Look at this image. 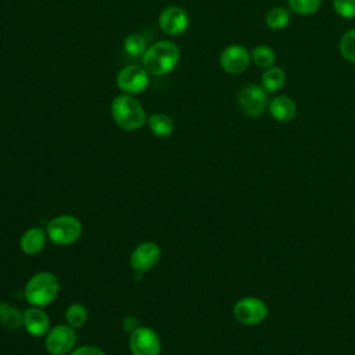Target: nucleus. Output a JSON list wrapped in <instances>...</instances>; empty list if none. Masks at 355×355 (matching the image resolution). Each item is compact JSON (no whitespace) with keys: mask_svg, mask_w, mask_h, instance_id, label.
Masks as SVG:
<instances>
[{"mask_svg":"<svg viewBox=\"0 0 355 355\" xmlns=\"http://www.w3.org/2000/svg\"><path fill=\"white\" fill-rule=\"evenodd\" d=\"M265 22L273 31L283 29L290 22V11L284 7H273L268 11L265 17Z\"/></svg>","mask_w":355,"mask_h":355,"instance_id":"obj_19","label":"nucleus"},{"mask_svg":"<svg viewBox=\"0 0 355 355\" xmlns=\"http://www.w3.org/2000/svg\"><path fill=\"white\" fill-rule=\"evenodd\" d=\"M46 233L49 239L60 245L75 243L82 234V223L72 215H60L50 220Z\"/></svg>","mask_w":355,"mask_h":355,"instance_id":"obj_4","label":"nucleus"},{"mask_svg":"<svg viewBox=\"0 0 355 355\" xmlns=\"http://www.w3.org/2000/svg\"><path fill=\"white\" fill-rule=\"evenodd\" d=\"M65 319L71 327L79 329L87 320V311L82 304H71L65 311Z\"/></svg>","mask_w":355,"mask_h":355,"instance_id":"obj_21","label":"nucleus"},{"mask_svg":"<svg viewBox=\"0 0 355 355\" xmlns=\"http://www.w3.org/2000/svg\"><path fill=\"white\" fill-rule=\"evenodd\" d=\"M46 244V233L42 227H31L21 237V250L28 255L39 254Z\"/></svg>","mask_w":355,"mask_h":355,"instance_id":"obj_15","label":"nucleus"},{"mask_svg":"<svg viewBox=\"0 0 355 355\" xmlns=\"http://www.w3.org/2000/svg\"><path fill=\"white\" fill-rule=\"evenodd\" d=\"M161 257V250L155 243L147 241L135 248L130 255V266L136 272H146L157 265Z\"/></svg>","mask_w":355,"mask_h":355,"instance_id":"obj_11","label":"nucleus"},{"mask_svg":"<svg viewBox=\"0 0 355 355\" xmlns=\"http://www.w3.org/2000/svg\"><path fill=\"white\" fill-rule=\"evenodd\" d=\"M251 61V55L247 51V49H244L240 44H230L227 46L222 53H220V67L223 68V71H226L227 73L232 75H237L244 72Z\"/></svg>","mask_w":355,"mask_h":355,"instance_id":"obj_10","label":"nucleus"},{"mask_svg":"<svg viewBox=\"0 0 355 355\" xmlns=\"http://www.w3.org/2000/svg\"><path fill=\"white\" fill-rule=\"evenodd\" d=\"M60 290L57 277L50 272H39L32 276L25 286V298L33 306L51 304Z\"/></svg>","mask_w":355,"mask_h":355,"instance_id":"obj_3","label":"nucleus"},{"mask_svg":"<svg viewBox=\"0 0 355 355\" xmlns=\"http://www.w3.org/2000/svg\"><path fill=\"white\" fill-rule=\"evenodd\" d=\"M76 343V333L69 324H57L46 336V349L51 355H64L69 352Z\"/></svg>","mask_w":355,"mask_h":355,"instance_id":"obj_6","label":"nucleus"},{"mask_svg":"<svg viewBox=\"0 0 355 355\" xmlns=\"http://www.w3.org/2000/svg\"><path fill=\"white\" fill-rule=\"evenodd\" d=\"M111 114L115 123L123 130H136L146 123L141 104L129 94H121L112 100Z\"/></svg>","mask_w":355,"mask_h":355,"instance_id":"obj_2","label":"nucleus"},{"mask_svg":"<svg viewBox=\"0 0 355 355\" xmlns=\"http://www.w3.org/2000/svg\"><path fill=\"white\" fill-rule=\"evenodd\" d=\"M71 355H105L100 348L92 345H83L72 351Z\"/></svg>","mask_w":355,"mask_h":355,"instance_id":"obj_26","label":"nucleus"},{"mask_svg":"<svg viewBox=\"0 0 355 355\" xmlns=\"http://www.w3.org/2000/svg\"><path fill=\"white\" fill-rule=\"evenodd\" d=\"M129 345L133 355H159L161 351L158 334L146 326H137L130 333Z\"/></svg>","mask_w":355,"mask_h":355,"instance_id":"obj_7","label":"nucleus"},{"mask_svg":"<svg viewBox=\"0 0 355 355\" xmlns=\"http://www.w3.org/2000/svg\"><path fill=\"white\" fill-rule=\"evenodd\" d=\"M286 83V73L279 67L266 68L262 73V87L266 93L279 92Z\"/></svg>","mask_w":355,"mask_h":355,"instance_id":"obj_16","label":"nucleus"},{"mask_svg":"<svg viewBox=\"0 0 355 355\" xmlns=\"http://www.w3.org/2000/svg\"><path fill=\"white\" fill-rule=\"evenodd\" d=\"M179 49L169 40H161L154 43L141 57L144 69L155 76L166 75L175 69L179 62Z\"/></svg>","mask_w":355,"mask_h":355,"instance_id":"obj_1","label":"nucleus"},{"mask_svg":"<svg viewBox=\"0 0 355 355\" xmlns=\"http://www.w3.org/2000/svg\"><path fill=\"white\" fill-rule=\"evenodd\" d=\"M0 323L8 330H17L24 326V313L7 302H0Z\"/></svg>","mask_w":355,"mask_h":355,"instance_id":"obj_17","label":"nucleus"},{"mask_svg":"<svg viewBox=\"0 0 355 355\" xmlns=\"http://www.w3.org/2000/svg\"><path fill=\"white\" fill-rule=\"evenodd\" d=\"M237 104L244 115L259 116L268 105L266 92L262 86L247 85L239 92Z\"/></svg>","mask_w":355,"mask_h":355,"instance_id":"obj_5","label":"nucleus"},{"mask_svg":"<svg viewBox=\"0 0 355 355\" xmlns=\"http://www.w3.org/2000/svg\"><path fill=\"white\" fill-rule=\"evenodd\" d=\"M116 85L126 94L141 93L148 85V72L139 65L123 67L116 76Z\"/></svg>","mask_w":355,"mask_h":355,"instance_id":"obj_9","label":"nucleus"},{"mask_svg":"<svg viewBox=\"0 0 355 355\" xmlns=\"http://www.w3.org/2000/svg\"><path fill=\"white\" fill-rule=\"evenodd\" d=\"M148 128L158 137H166L173 130V121L165 114H153L148 118Z\"/></svg>","mask_w":355,"mask_h":355,"instance_id":"obj_18","label":"nucleus"},{"mask_svg":"<svg viewBox=\"0 0 355 355\" xmlns=\"http://www.w3.org/2000/svg\"><path fill=\"white\" fill-rule=\"evenodd\" d=\"M272 118L277 122H288L295 116V103L288 96H277L268 104Z\"/></svg>","mask_w":355,"mask_h":355,"instance_id":"obj_14","label":"nucleus"},{"mask_svg":"<svg viewBox=\"0 0 355 355\" xmlns=\"http://www.w3.org/2000/svg\"><path fill=\"white\" fill-rule=\"evenodd\" d=\"M251 61L259 67V68H270L273 67L275 64V60H276V55H275V51L269 47V46H257L252 51H251Z\"/></svg>","mask_w":355,"mask_h":355,"instance_id":"obj_20","label":"nucleus"},{"mask_svg":"<svg viewBox=\"0 0 355 355\" xmlns=\"http://www.w3.org/2000/svg\"><path fill=\"white\" fill-rule=\"evenodd\" d=\"M158 24L166 35H180L189 26V17L183 8L172 6L159 14Z\"/></svg>","mask_w":355,"mask_h":355,"instance_id":"obj_12","label":"nucleus"},{"mask_svg":"<svg viewBox=\"0 0 355 355\" xmlns=\"http://www.w3.org/2000/svg\"><path fill=\"white\" fill-rule=\"evenodd\" d=\"M333 7L340 17L345 19L355 18V0H333Z\"/></svg>","mask_w":355,"mask_h":355,"instance_id":"obj_25","label":"nucleus"},{"mask_svg":"<svg viewBox=\"0 0 355 355\" xmlns=\"http://www.w3.org/2000/svg\"><path fill=\"white\" fill-rule=\"evenodd\" d=\"M233 313L243 324H258L266 319L268 308L262 300L247 297L236 302Z\"/></svg>","mask_w":355,"mask_h":355,"instance_id":"obj_8","label":"nucleus"},{"mask_svg":"<svg viewBox=\"0 0 355 355\" xmlns=\"http://www.w3.org/2000/svg\"><path fill=\"white\" fill-rule=\"evenodd\" d=\"M340 53L347 61L355 62V28L347 31L341 36Z\"/></svg>","mask_w":355,"mask_h":355,"instance_id":"obj_24","label":"nucleus"},{"mask_svg":"<svg viewBox=\"0 0 355 355\" xmlns=\"http://www.w3.org/2000/svg\"><path fill=\"white\" fill-rule=\"evenodd\" d=\"M24 327L35 337L43 336L50 330V319L40 306H31L24 311Z\"/></svg>","mask_w":355,"mask_h":355,"instance_id":"obj_13","label":"nucleus"},{"mask_svg":"<svg viewBox=\"0 0 355 355\" xmlns=\"http://www.w3.org/2000/svg\"><path fill=\"white\" fill-rule=\"evenodd\" d=\"M287 3L290 11L298 15H312L322 6V0H287Z\"/></svg>","mask_w":355,"mask_h":355,"instance_id":"obj_22","label":"nucleus"},{"mask_svg":"<svg viewBox=\"0 0 355 355\" xmlns=\"http://www.w3.org/2000/svg\"><path fill=\"white\" fill-rule=\"evenodd\" d=\"M123 49L132 57H143V54L146 53V40L141 35L132 33L125 37Z\"/></svg>","mask_w":355,"mask_h":355,"instance_id":"obj_23","label":"nucleus"}]
</instances>
